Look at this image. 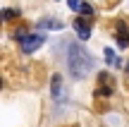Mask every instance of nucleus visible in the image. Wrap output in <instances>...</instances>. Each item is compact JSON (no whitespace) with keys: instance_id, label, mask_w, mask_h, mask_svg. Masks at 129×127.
Instances as JSON below:
<instances>
[{"instance_id":"1","label":"nucleus","mask_w":129,"mask_h":127,"mask_svg":"<svg viewBox=\"0 0 129 127\" xmlns=\"http://www.w3.org/2000/svg\"><path fill=\"white\" fill-rule=\"evenodd\" d=\"M67 53H69V55H67V67H69V72H72V77L81 79V77H86V74L93 72L96 60L91 58V53H88L84 46H79V43H69Z\"/></svg>"},{"instance_id":"2","label":"nucleus","mask_w":129,"mask_h":127,"mask_svg":"<svg viewBox=\"0 0 129 127\" xmlns=\"http://www.w3.org/2000/svg\"><path fill=\"white\" fill-rule=\"evenodd\" d=\"M43 41H46L43 34H24V36L19 38V43H22V53H34V50H38V48L43 46Z\"/></svg>"},{"instance_id":"3","label":"nucleus","mask_w":129,"mask_h":127,"mask_svg":"<svg viewBox=\"0 0 129 127\" xmlns=\"http://www.w3.org/2000/svg\"><path fill=\"white\" fill-rule=\"evenodd\" d=\"M117 43H120L122 48L129 46V27H124V24H117Z\"/></svg>"},{"instance_id":"4","label":"nucleus","mask_w":129,"mask_h":127,"mask_svg":"<svg viewBox=\"0 0 129 127\" xmlns=\"http://www.w3.org/2000/svg\"><path fill=\"white\" fill-rule=\"evenodd\" d=\"M74 31H77V36L81 38V41H86V38L91 36V27H88V24H84L81 19H77V22H74Z\"/></svg>"},{"instance_id":"5","label":"nucleus","mask_w":129,"mask_h":127,"mask_svg":"<svg viewBox=\"0 0 129 127\" xmlns=\"http://www.w3.org/2000/svg\"><path fill=\"white\" fill-rule=\"evenodd\" d=\"M50 94H53V98H60V96H62V77H60V74H53Z\"/></svg>"},{"instance_id":"6","label":"nucleus","mask_w":129,"mask_h":127,"mask_svg":"<svg viewBox=\"0 0 129 127\" xmlns=\"http://www.w3.org/2000/svg\"><path fill=\"white\" fill-rule=\"evenodd\" d=\"M38 27H43V29H62V22H55V19H41Z\"/></svg>"},{"instance_id":"7","label":"nucleus","mask_w":129,"mask_h":127,"mask_svg":"<svg viewBox=\"0 0 129 127\" xmlns=\"http://www.w3.org/2000/svg\"><path fill=\"white\" fill-rule=\"evenodd\" d=\"M105 60L112 62V65H120V60L115 58V50H112V48H105Z\"/></svg>"},{"instance_id":"8","label":"nucleus","mask_w":129,"mask_h":127,"mask_svg":"<svg viewBox=\"0 0 129 127\" xmlns=\"http://www.w3.org/2000/svg\"><path fill=\"white\" fill-rule=\"evenodd\" d=\"M14 14H17L14 10H3V12H0V19H3V22H7V19H12Z\"/></svg>"},{"instance_id":"9","label":"nucleus","mask_w":129,"mask_h":127,"mask_svg":"<svg viewBox=\"0 0 129 127\" xmlns=\"http://www.w3.org/2000/svg\"><path fill=\"white\" fill-rule=\"evenodd\" d=\"M79 12H81V14H93V7L88 3H81V5H79Z\"/></svg>"},{"instance_id":"10","label":"nucleus","mask_w":129,"mask_h":127,"mask_svg":"<svg viewBox=\"0 0 129 127\" xmlns=\"http://www.w3.org/2000/svg\"><path fill=\"white\" fill-rule=\"evenodd\" d=\"M67 5L72 10H79V5H81V0H67Z\"/></svg>"},{"instance_id":"11","label":"nucleus","mask_w":129,"mask_h":127,"mask_svg":"<svg viewBox=\"0 0 129 127\" xmlns=\"http://www.w3.org/2000/svg\"><path fill=\"white\" fill-rule=\"evenodd\" d=\"M127 70H129V62H127Z\"/></svg>"},{"instance_id":"12","label":"nucleus","mask_w":129,"mask_h":127,"mask_svg":"<svg viewBox=\"0 0 129 127\" xmlns=\"http://www.w3.org/2000/svg\"><path fill=\"white\" fill-rule=\"evenodd\" d=\"M0 84H3V82H0Z\"/></svg>"}]
</instances>
